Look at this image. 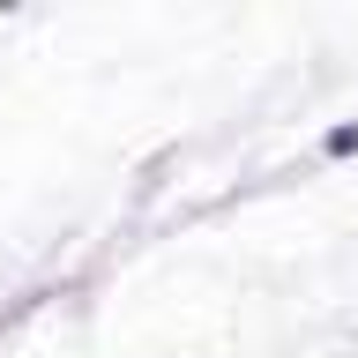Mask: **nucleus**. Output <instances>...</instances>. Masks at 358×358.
I'll return each instance as SVG.
<instances>
[{"label":"nucleus","mask_w":358,"mask_h":358,"mask_svg":"<svg viewBox=\"0 0 358 358\" xmlns=\"http://www.w3.org/2000/svg\"><path fill=\"white\" fill-rule=\"evenodd\" d=\"M351 150H358V127H336L329 134V157H351Z\"/></svg>","instance_id":"f257e3e1"}]
</instances>
